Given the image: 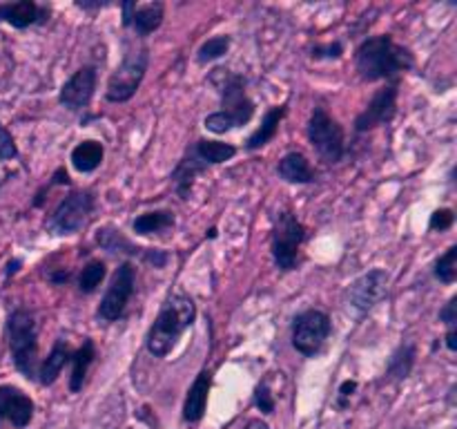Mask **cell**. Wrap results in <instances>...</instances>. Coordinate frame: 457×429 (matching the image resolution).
<instances>
[{
  "mask_svg": "<svg viewBox=\"0 0 457 429\" xmlns=\"http://www.w3.org/2000/svg\"><path fill=\"white\" fill-rule=\"evenodd\" d=\"M440 320L445 322L449 329H451V326L457 324V298H455V295L449 299V302L445 304V308L440 311Z\"/></svg>",
  "mask_w": 457,
  "mask_h": 429,
  "instance_id": "obj_35",
  "label": "cell"
},
{
  "mask_svg": "<svg viewBox=\"0 0 457 429\" xmlns=\"http://www.w3.org/2000/svg\"><path fill=\"white\" fill-rule=\"evenodd\" d=\"M196 317V304L190 295L174 293L165 299L161 307L159 315H156L154 324L150 326L145 338L147 351L154 358H165L174 347H177L179 338L195 324Z\"/></svg>",
  "mask_w": 457,
  "mask_h": 429,
  "instance_id": "obj_2",
  "label": "cell"
},
{
  "mask_svg": "<svg viewBox=\"0 0 457 429\" xmlns=\"http://www.w3.org/2000/svg\"><path fill=\"white\" fill-rule=\"evenodd\" d=\"M344 54V47L342 43H326V45H317V47H312V58H342Z\"/></svg>",
  "mask_w": 457,
  "mask_h": 429,
  "instance_id": "obj_34",
  "label": "cell"
},
{
  "mask_svg": "<svg viewBox=\"0 0 457 429\" xmlns=\"http://www.w3.org/2000/svg\"><path fill=\"white\" fill-rule=\"evenodd\" d=\"M76 7L80 9H101V7H107V3H76Z\"/></svg>",
  "mask_w": 457,
  "mask_h": 429,
  "instance_id": "obj_42",
  "label": "cell"
},
{
  "mask_svg": "<svg viewBox=\"0 0 457 429\" xmlns=\"http://www.w3.org/2000/svg\"><path fill=\"white\" fill-rule=\"evenodd\" d=\"M21 266H22V262H21V259H12V262L7 264V271H4V277H12L13 273H16L18 268H21Z\"/></svg>",
  "mask_w": 457,
  "mask_h": 429,
  "instance_id": "obj_41",
  "label": "cell"
},
{
  "mask_svg": "<svg viewBox=\"0 0 457 429\" xmlns=\"http://www.w3.org/2000/svg\"><path fill=\"white\" fill-rule=\"evenodd\" d=\"M147 63H150V49L147 45H128L123 63L114 70V74L107 80L105 98L110 103H125L137 94L145 79Z\"/></svg>",
  "mask_w": 457,
  "mask_h": 429,
  "instance_id": "obj_4",
  "label": "cell"
},
{
  "mask_svg": "<svg viewBox=\"0 0 457 429\" xmlns=\"http://www.w3.org/2000/svg\"><path fill=\"white\" fill-rule=\"evenodd\" d=\"M96 244L103 250L112 255H123V257H134L147 262L154 268H163L170 262V255L161 248H143V246L132 244L119 228L114 226H101L96 231Z\"/></svg>",
  "mask_w": 457,
  "mask_h": 429,
  "instance_id": "obj_11",
  "label": "cell"
},
{
  "mask_svg": "<svg viewBox=\"0 0 457 429\" xmlns=\"http://www.w3.org/2000/svg\"><path fill=\"white\" fill-rule=\"evenodd\" d=\"M49 280H52V282H56V284H62V282H67V280H70V271L52 273V275H49Z\"/></svg>",
  "mask_w": 457,
  "mask_h": 429,
  "instance_id": "obj_40",
  "label": "cell"
},
{
  "mask_svg": "<svg viewBox=\"0 0 457 429\" xmlns=\"http://www.w3.org/2000/svg\"><path fill=\"white\" fill-rule=\"evenodd\" d=\"M330 333H333V322H330L328 313L320 311V308H308V311L299 313L293 322V347L302 356L312 358L324 349Z\"/></svg>",
  "mask_w": 457,
  "mask_h": 429,
  "instance_id": "obj_8",
  "label": "cell"
},
{
  "mask_svg": "<svg viewBox=\"0 0 457 429\" xmlns=\"http://www.w3.org/2000/svg\"><path fill=\"white\" fill-rule=\"evenodd\" d=\"M49 12L34 0H18V3H3L0 4V21L16 29H27L31 25H40L47 21Z\"/></svg>",
  "mask_w": 457,
  "mask_h": 429,
  "instance_id": "obj_17",
  "label": "cell"
},
{
  "mask_svg": "<svg viewBox=\"0 0 457 429\" xmlns=\"http://www.w3.org/2000/svg\"><path fill=\"white\" fill-rule=\"evenodd\" d=\"M70 344H67L65 340H56V344H54L52 351H49L47 360L38 365V375H36V380H38L40 384H54L58 380V375H61V371L65 369V365H70Z\"/></svg>",
  "mask_w": 457,
  "mask_h": 429,
  "instance_id": "obj_19",
  "label": "cell"
},
{
  "mask_svg": "<svg viewBox=\"0 0 457 429\" xmlns=\"http://www.w3.org/2000/svg\"><path fill=\"white\" fill-rule=\"evenodd\" d=\"M284 116H286V105L270 107V110L266 112V116H263L262 128H259L257 132L250 134V139L245 141V150L254 152L259 150V147L266 146V143H270L272 139L277 137V132H279V123Z\"/></svg>",
  "mask_w": 457,
  "mask_h": 429,
  "instance_id": "obj_22",
  "label": "cell"
},
{
  "mask_svg": "<svg viewBox=\"0 0 457 429\" xmlns=\"http://www.w3.org/2000/svg\"><path fill=\"white\" fill-rule=\"evenodd\" d=\"M174 226V213L172 210H152V213L138 214L132 222V231L137 235L147 237L154 235V232L168 231V228Z\"/></svg>",
  "mask_w": 457,
  "mask_h": 429,
  "instance_id": "obj_26",
  "label": "cell"
},
{
  "mask_svg": "<svg viewBox=\"0 0 457 429\" xmlns=\"http://www.w3.org/2000/svg\"><path fill=\"white\" fill-rule=\"evenodd\" d=\"M391 286V275L384 268H373L357 277L348 289V302L357 313H369L375 304L382 302Z\"/></svg>",
  "mask_w": 457,
  "mask_h": 429,
  "instance_id": "obj_12",
  "label": "cell"
},
{
  "mask_svg": "<svg viewBox=\"0 0 457 429\" xmlns=\"http://www.w3.org/2000/svg\"><path fill=\"white\" fill-rule=\"evenodd\" d=\"M436 277L442 284H453L457 277V246H451L436 262Z\"/></svg>",
  "mask_w": 457,
  "mask_h": 429,
  "instance_id": "obj_30",
  "label": "cell"
},
{
  "mask_svg": "<svg viewBox=\"0 0 457 429\" xmlns=\"http://www.w3.org/2000/svg\"><path fill=\"white\" fill-rule=\"evenodd\" d=\"M228 49H230V36H214V38H208L201 45L199 52H196V58H199V63L217 61Z\"/></svg>",
  "mask_w": 457,
  "mask_h": 429,
  "instance_id": "obj_29",
  "label": "cell"
},
{
  "mask_svg": "<svg viewBox=\"0 0 457 429\" xmlns=\"http://www.w3.org/2000/svg\"><path fill=\"white\" fill-rule=\"evenodd\" d=\"M94 92H96V67L85 65L76 70L70 79L62 83L58 101L65 110L70 112H83L87 110L92 103Z\"/></svg>",
  "mask_w": 457,
  "mask_h": 429,
  "instance_id": "obj_13",
  "label": "cell"
},
{
  "mask_svg": "<svg viewBox=\"0 0 457 429\" xmlns=\"http://www.w3.org/2000/svg\"><path fill=\"white\" fill-rule=\"evenodd\" d=\"M244 429H270V427H268V423H263L262 418H253L245 423Z\"/></svg>",
  "mask_w": 457,
  "mask_h": 429,
  "instance_id": "obj_39",
  "label": "cell"
},
{
  "mask_svg": "<svg viewBox=\"0 0 457 429\" xmlns=\"http://www.w3.org/2000/svg\"><path fill=\"white\" fill-rule=\"evenodd\" d=\"M397 112V83L386 85V88L378 89L369 105L357 114L355 130L357 132H369V130L379 128V125L391 123L393 116Z\"/></svg>",
  "mask_w": 457,
  "mask_h": 429,
  "instance_id": "obj_14",
  "label": "cell"
},
{
  "mask_svg": "<svg viewBox=\"0 0 457 429\" xmlns=\"http://www.w3.org/2000/svg\"><path fill=\"white\" fill-rule=\"evenodd\" d=\"M196 159L205 165H214V164H226L230 161L232 156L237 155V147L232 143H223V141H212V139H199L192 147Z\"/></svg>",
  "mask_w": 457,
  "mask_h": 429,
  "instance_id": "obj_24",
  "label": "cell"
},
{
  "mask_svg": "<svg viewBox=\"0 0 457 429\" xmlns=\"http://www.w3.org/2000/svg\"><path fill=\"white\" fill-rule=\"evenodd\" d=\"M105 273H107V268L101 259H92V262L85 264L83 271H80V277H79L80 293H94V290L101 286V282L105 280Z\"/></svg>",
  "mask_w": 457,
  "mask_h": 429,
  "instance_id": "obj_28",
  "label": "cell"
},
{
  "mask_svg": "<svg viewBox=\"0 0 457 429\" xmlns=\"http://www.w3.org/2000/svg\"><path fill=\"white\" fill-rule=\"evenodd\" d=\"M70 183V177H67V170L65 168H58L56 172H54V181L49 183V186H67Z\"/></svg>",
  "mask_w": 457,
  "mask_h": 429,
  "instance_id": "obj_37",
  "label": "cell"
},
{
  "mask_svg": "<svg viewBox=\"0 0 457 429\" xmlns=\"http://www.w3.org/2000/svg\"><path fill=\"white\" fill-rule=\"evenodd\" d=\"M94 358H96V347L89 338H85L83 347L71 351L70 365H71V375H70V391L79 393L85 384V375H87V369L92 366Z\"/></svg>",
  "mask_w": 457,
  "mask_h": 429,
  "instance_id": "obj_21",
  "label": "cell"
},
{
  "mask_svg": "<svg viewBox=\"0 0 457 429\" xmlns=\"http://www.w3.org/2000/svg\"><path fill=\"white\" fill-rule=\"evenodd\" d=\"M308 139H311L312 147L326 164H337V161H342L344 152H346L344 128L324 107L312 110L311 121H308Z\"/></svg>",
  "mask_w": 457,
  "mask_h": 429,
  "instance_id": "obj_7",
  "label": "cell"
},
{
  "mask_svg": "<svg viewBox=\"0 0 457 429\" xmlns=\"http://www.w3.org/2000/svg\"><path fill=\"white\" fill-rule=\"evenodd\" d=\"M415 58L409 47L397 45L393 36H370L357 47L355 65L361 80H393L397 83V76L409 72L413 67Z\"/></svg>",
  "mask_w": 457,
  "mask_h": 429,
  "instance_id": "obj_1",
  "label": "cell"
},
{
  "mask_svg": "<svg viewBox=\"0 0 457 429\" xmlns=\"http://www.w3.org/2000/svg\"><path fill=\"white\" fill-rule=\"evenodd\" d=\"M210 387H212V371H199V375H196V380L192 383V387L187 389L186 405H183V420H186V423H199V420L204 418L205 407H208Z\"/></svg>",
  "mask_w": 457,
  "mask_h": 429,
  "instance_id": "obj_18",
  "label": "cell"
},
{
  "mask_svg": "<svg viewBox=\"0 0 457 429\" xmlns=\"http://www.w3.org/2000/svg\"><path fill=\"white\" fill-rule=\"evenodd\" d=\"M446 347H449V351H457V329L455 326H451L449 333H446Z\"/></svg>",
  "mask_w": 457,
  "mask_h": 429,
  "instance_id": "obj_38",
  "label": "cell"
},
{
  "mask_svg": "<svg viewBox=\"0 0 457 429\" xmlns=\"http://www.w3.org/2000/svg\"><path fill=\"white\" fill-rule=\"evenodd\" d=\"M34 400L12 384H0V420L22 429L34 418Z\"/></svg>",
  "mask_w": 457,
  "mask_h": 429,
  "instance_id": "obj_15",
  "label": "cell"
},
{
  "mask_svg": "<svg viewBox=\"0 0 457 429\" xmlns=\"http://www.w3.org/2000/svg\"><path fill=\"white\" fill-rule=\"evenodd\" d=\"M16 156H18L16 141H13L12 134L0 125V159L7 161V159H16Z\"/></svg>",
  "mask_w": 457,
  "mask_h": 429,
  "instance_id": "obj_33",
  "label": "cell"
},
{
  "mask_svg": "<svg viewBox=\"0 0 457 429\" xmlns=\"http://www.w3.org/2000/svg\"><path fill=\"white\" fill-rule=\"evenodd\" d=\"M94 210V195L89 190L70 192L61 204L54 208L47 222V231L52 235H74L76 231L87 223Z\"/></svg>",
  "mask_w": 457,
  "mask_h": 429,
  "instance_id": "obj_9",
  "label": "cell"
},
{
  "mask_svg": "<svg viewBox=\"0 0 457 429\" xmlns=\"http://www.w3.org/2000/svg\"><path fill=\"white\" fill-rule=\"evenodd\" d=\"M355 389H357L355 380H344L342 387H339V398H337V405L342 407V409L348 405V400H351V396L355 393Z\"/></svg>",
  "mask_w": 457,
  "mask_h": 429,
  "instance_id": "obj_36",
  "label": "cell"
},
{
  "mask_svg": "<svg viewBox=\"0 0 457 429\" xmlns=\"http://www.w3.org/2000/svg\"><path fill=\"white\" fill-rule=\"evenodd\" d=\"M7 340L13 365L27 380L38 375V324L34 313L27 308H16L7 317Z\"/></svg>",
  "mask_w": 457,
  "mask_h": 429,
  "instance_id": "obj_3",
  "label": "cell"
},
{
  "mask_svg": "<svg viewBox=\"0 0 457 429\" xmlns=\"http://www.w3.org/2000/svg\"><path fill=\"white\" fill-rule=\"evenodd\" d=\"M3 47H4V45L0 43V63H4V65H7V63H9V52H7V49H3Z\"/></svg>",
  "mask_w": 457,
  "mask_h": 429,
  "instance_id": "obj_43",
  "label": "cell"
},
{
  "mask_svg": "<svg viewBox=\"0 0 457 429\" xmlns=\"http://www.w3.org/2000/svg\"><path fill=\"white\" fill-rule=\"evenodd\" d=\"M165 7L163 3L137 4L132 0L123 3V27H132L137 36H150L163 22Z\"/></svg>",
  "mask_w": 457,
  "mask_h": 429,
  "instance_id": "obj_16",
  "label": "cell"
},
{
  "mask_svg": "<svg viewBox=\"0 0 457 429\" xmlns=\"http://www.w3.org/2000/svg\"><path fill=\"white\" fill-rule=\"evenodd\" d=\"M415 358H418V347L413 342H402L395 351L391 353L386 365V378L388 380H406L415 366Z\"/></svg>",
  "mask_w": 457,
  "mask_h": 429,
  "instance_id": "obj_23",
  "label": "cell"
},
{
  "mask_svg": "<svg viewBox=\"0 0 457 429\" xmlns=\"http://www.w3.org/2000/svg\"><path fill=\"white\" fill-rule=\"evenodd\" d=\"M277 172H279V177L288 183L315 181V172H312L311 164H308V159L302 152H288L286 156H281L279 165H277Z\"/></svg>",
  "mask_w": 457,
  "mask_h": 429,
  "instance_id": "obj_20",
  "label": "cell"
},
{
  "mask_svg": "<svg viewBox=\"0 0 457 429\" xmlns=\"http://www.w3.org/2000/svg\"><path fill=\"white\" fill-rule=\"evenodd\" d=\"M205 168H208V165L201 164L192 150H190V156H186V159L177 165V170L172 172V181H174V186H177V192L181 199H187V197H190L192 181H195L196 174Z\"/></svg>",
  "mask_w": 457,
  "mask_h": 429,
  "instance_id": "obj_27",
  "label": "cell"
},
{
  "mask_svg": "<svg viewBox=\"0 0 457 429\" xmlns=\"http://www.w3.org/2000/svg\"><path fill=\"white\" fill-rule=\"evenodd\" d=\"M254 405H257L262 414H272L275 411V398H272L270 387L266 383L254 389Z\"/></svg>",
  "mask_w": 457,
  "mask_h": 429,
  "instance_id": "obj_31",
  "label": "cell"
},
{
  "mask_svg": "<svg viewBox=\"0 0 457 429\" xmlns=\"http://www.w3.org/2000/svg\"><path fill=\"white\" fill-rule=\"evenodd\" d=\"M306 240V226L290 210H281L272 228V262L279 271H295L299 264V248Z\"/></svg>",
  "mask_w": 457,
  "mask_h": 429,
  "instance_id": "obj_6",
  "label": "cell"
},
{
  "mask_svg": "<svg viewBox=\"0 0 457 429\" xmlns=\"http://www.w3.org/2000/svg\"><path fill=\"white\" fill-rule=\"evenodd\" d=\"M210 83L217 88L219 97H221V114H226L235 128H241V125H245L253 119L254 103L250 101L248 92H245L244 76L232 74L226 67H217L210 74Z\"/></svg>",
  "mask_w": 457,
  "mask_h": 429,
  "instance_id": "obj_5",
  "label": "cell"
},
{
  "mask_svg": "<svg viewBox=\"0 0 457 429\" xmlns=\"http://www.w3.org/2000/svg\"><path fill=\"white\" fill-rule=\"evenodd\" d=\"M134 284H137V268L132 262H123L116 273L112 275L110 286L103 295L101 304L96 308V317L103 322H116L128 308V302L134 295Z\"/></svg>",
  "mask_w": 457,
  "mask_h": 429,
  "instance_id": "obj_10",
  "label": "cell"
},
{
  "mask_svg": "<svg viewBox=\"0 0 457 429\" xmlns=\"http://www.w3.org/2000/svg\"><path fill=\"white\" fill-rule=\"evenodd\" d=\"M455 222V214L451 208H440L431 214V222H428V228L431 231H449Z\"/></svg>",
  "mask_w": 457,
  "mask_h": 429,
  "instance_id": "obj_32",
  "label": "cell"
},
{
  "mask_svg": "<svg viewBox=\"0 0 457 429\" xmlns=\"http://www.w3.org/2000/svg\"><path fill=\"white\" fill-rule=\"evenodd\" d=\"M103 155H105V150H103L101 143L87 139V141H80L79 146L71 150V165H74L79 172H94V170L101 165Z\"/></svg>",
  "mask_w": 457,
  "mask_h": 429,
  "instance_id": "obj_25",
  "label": "cell"
}]
</instances>
